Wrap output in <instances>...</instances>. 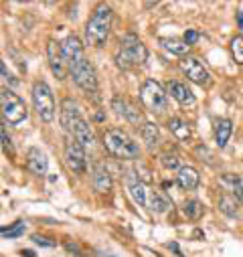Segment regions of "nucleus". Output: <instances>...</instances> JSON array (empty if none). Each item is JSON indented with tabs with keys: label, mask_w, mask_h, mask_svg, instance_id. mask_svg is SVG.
<instances>
[{
	"label": "nucleus",
	"mask_w": 243,
	"mask_h": 257,
	"mask_svg": "<svg viewBox=\"0 0 243 257\" xmlns=\"http://www.w3.org/2000/svg\"><path fill=\"white\" fill-rule=\"evenodd\" d=\"M115 65L119 69H134V67H140L146 63L148 59V51L144 47V43L134 35V33H128L119 39V47L115 51Z\"/></svg>",
	"instance_id": "1"
},
{
	"label": "nucleus",
	"mask_w": 243,
	"mask_h": 257,
	"mask_svg": "<svg viewBox=\"0 0 243 257\" xmlns=\"http://www.w3.org/2000/svg\"><path fill=\"white\" fill-rule=\"evenodd\" d=\"M103 148L107 150V154H111L113 158H119V160L140 158L138 142H134V138H130L124 130H119V127H111V130H107L103 134Z\"/></svg>",
	"instance_id": "2"
},
{
	"label": "nucleus",
	"mask_w": 243,
	"mask_h": 257,
	"mask_svg": "<svg viewBox=\"0 0 243 257\" xmlns=\"http://www.w3.org/2000/svg\"><path fill=\"white\" fill-rule=\"evenodd\" d=\"M111 9L107 5H99L93 15L89 17L87 25H85V41L87 45L99 49L105 45L107 37H109V31H111Z\"/></svg>",
	"instance_id": "3"
},
{
	"label": "nucleus",
	"mask_w": 243,
	"mask_h": 257,
	"mask_svg": "<svg viewBox=\"0 0 243 257\" xmlns=\"http://www.w3.org/2000/svg\"><path fill=\"white\" fill-rule=\"evenodd\" d=\"M0 107H3L5 121L11 125H19L29 117V109H27L25 101L9 87H5L0 91Z\"/></svg>",
	"instance_id": "4"
},
{
	"label": "nucleus",
	"mask_w": 243,
	"mask_h": 257,
	"mask_svg": "<svg viewBox=\"0 0 243 257\" xmlns=\"http://www.w3.org/2000/svg\"><path fill=\"white\" fill-rule=\"evenodd\" d=\"M140 101L152 113H162L168 107V95L162 85L154 79H146L140 87Z\"/></svg>",
	"instance_id": "5"
},
{
	"label": "nucleus",
	"mask_w": 243,
	"mask_h": 257,
	"mask_svg": "<svg viewBox=\"0 0 243 257\" xmlns=\"http://www.w3.org/2000/svg\"><path fill=\"white\" fill-rule=\"evenodd\" d=\"M33 105L43 121H53L55 119V97L51 87L45 81H37L33 85Z\"/></svg>",
	"instance_id": "6"
},
{
	"label": "nucleus",
	"mask_w": 243,
	"mask_h": 257,
	"mask_svg": "<svg viewBox=\"0 0 243 257\" xmlns=\"http://www.w3.org/2000/svg\"><path fill=\"white\" fill-rule=\"evenodd\" d=\"M69 73L73 75V81L89 95L97 93V75H95V69L93 65L87 61V57L79 59L77 63H73V65L69 67Z\"/></svg>",
	"instance_id": "7"
},
{
	"label": "nucleus",
	"mask_w": 243,
	"mask_h": 257,
	"mask_svg": "<svg viewBox=\"0 0 243 257\" xmlns=\"http://www.w3.org/2000/svg\"><path fill=\"white\" fill-rule=\"evenodd\" d=\"M180 69H182V73L187 75V79H191L193 83H197L201 87H209L213 83L211 73L207 71V67L197 57H185L180 61Z\"/></svg>",
	"instance_id": "8"
},
{
	"label": "nucleus",
	"mask_w": 243,
	"mask_h": 257,
	"mask_svg": "<svg viewBox=\"0 0 243 257\" xmlns=\"http://www.w3.org/2000/svg\"><path fill=\"white\" fill-rule=\"evenodd\" d=\"M63 158H65V164L69 166L71 172L75 174H83L87 170V156H85V148L75 142L73 138H69L65 142V150H63Z\"/></svg>",
	"instance_id": "9"
},
{
	"label": "nucleus",
	"mask_w": 243,
	"mask_h": 257,
	"mask_svg": "<svg viewBox=\"0 0 243 257\" xmlns=\"http://www.w3.org/2000/svg\"><path fill=\"white\" fill-rule=\"evenodd\" d=\"M47 57H49V67L53 71V75L57 79H65L69 65H67V59L63 53V47H61L57 41H49L47 45Z\"/></svg>",
	"instance_id": "10"
},
{
	"label": "nucleus",
	"mask_w": 243,
	"mask_h": 257,
	"mask_svg": "<svg viewBox=\"0 0 243 257\" xmlns=\"http://www.w3.org/2000/svg\"><path fill=\"white\" fill-rule=\"evenodd\" d=\"M111 107L115 109V113H117V115L126 117L130 123H140V121H142V113H140V111H138V107H136L130 99H126V97L115 95V97L111 99Z\"/></svg>",
	"instance_id": "11"
},
{
	"label": "nucleus",
	"mask_w": 243,
	"mask_h": 257,
	"mask_svg": "<svg viewBox=\"0 0 243 257\" xmlns=\"http://www.w3.org/2000/svg\"><path fill=\"white\" fill-rule=\"evenodd\" d=\"M168 93L180 103V105H185V107H191V105H195L197 103V99H195V93L187 87V83H180V81H170L168 83Z\"/></svg>",
	"instance_id": "12"
},
{
	"label": "nucleus",
	"mask_w": 243,
	"mask_h": 257,
	"mask_svg": "<svg viewBox=\"0 0 243 257\" xmlns=\"http://www.w3.org/2000/svg\"><path fill=\"white\" fill-rule=\"evenodd\" d=\"M81 117L79 113V105L71 99V97H65L63 101H61V123H63V127L67 132H71L73 123Z\"/></svg>",
	"instance_id": "13"
},
{
	"label": "nucleus",
	"mask_w": 243,
	"mask_h": 257,
	"mask_svg": "<svg viewBox=\"0 0 243 257\" xmlns=\"http://www.w3.org/2000/svg\"><path fill=\"white\" fill-rule=\"evenodd\" d=\"M27 168L35 174V176H45L47 174V156L41 148H29L27 152Z\"/></svg>",
	"instance_id": "14"
},
{
	"label": "nucleus",
	"mask_w": 243,
	"mask_h": 257,
	"mask_svg": "<svg viewBox=\"0 0 243 257\" xmlns=\"http://www.w3.org/2000/svg\"><path fill=\"white\" fill-rule=\"evenodd\" d=\"M63 53H65V59H67V65L71 67L73 63H77L79 59H83L85 57V51H83V45H81V41L75 37V35H69L65 41H63Z\"/></svg>",
	"instance_id": "15"
},
{
	"label": "nucleus",
	"mask_w": 243,
	"mask_h": 257,
	"mask_svg": "<svg viewBox=\"0 0 243 257\" xmlns=\"http://www.w3.org/2000/svg\"><path fill=\"white\" fill-rule=\"evenodd\" d=\"M91 182H93V188L99 192V195H105V192L111 190V174H109V170H107L101 162L93 166Z\"/></svg>",
	"instance_id": "16"
},
{
	"label": "nucleus",
	"mask_w": 243,
	"mask_h": 257,
	"mask_svg": "<svg viewBox=\"0 0 243 257\" xmlns=\"http://www.w3.org/2000/svg\"><path fill=\"white\" fill-rule=\"evenodd\" d=\"M71 138H73L75 142H79L83 148H89V146L93 144V132H91L89 123H87L83 117H79V119L73 123V127H71Z\"/></svg>",
	"instance_id": "17"
},
{
	"label": "nucleus",
	"mask_w": 243,
	"mask_h": 257,
	"mask_svg": "<svg viewBox=\"0 0 243 257\" xmlns=\"http://www.w3.org/2000/svg\"><path fill=\"white\" fill-rule=\"evenodd\" d=\"M176 182H178L180 188H185V190H195L201 182V176L193 166H182L176 174Z\"/></svg>",
	"instance_id": "18"
},
{
	"label": "nucleus",
	"mask_w": 243,
	"mask_h": 257,
	"mask_svg": "<svg viewBox=\"0 0 243 257\" xmlns=\"http://www.w3.org/2000/svg\"><path fill=\"white\" fill-rule=\"evenodd\" d=\"M219 184L229 192V195H233L239 203H243V180L239 174H223L219 178Z\"/></svg>",
	"instance_id": "19"
},
{
	"label": "nucleus",
	"mask_w": 243,
	"mask_h": 257,
	"mask_svg": "<svg viewBox=\"0 0 243 257\" xmlns=\"http://www.w3.org/2000/svg\"><path fill=\"white\" fill-rule=\"evenodd\" d=\"M231 134H233V121L227 119V117H219L215 121V142H217V146L225 148Z\"/></svg>",
	"instance_id": "20"
},
{
	"label": "nucleus",
	"mask_w": 243,
	"mask_h": 257,
	"mask_svg": "<svg viewBox=\"0 0 243 257\" xmlns=\"http://www.w3.org/2000/svg\"><path fill=\"white\" fill-rule=\"evenodd\" d=\"M128 192H130V197L132 201L138 205V207H146L148 205V190H146V184L140 180V178H132L130 184H128Z\"/></svg>",
	"instance_id": "21"
},
{
	"label": "nucleus",
	"mask_w": 243,
	"mask_h": 257,
	"mask_svg": "<svg viewBox=\"0 0 243 257\" xmlns=\"http://www.w3.org/2000/svg\"><path fill=\"white\" fill-rule=\"evenodd\" d=\"M160 45L168 51V53H172V55H178V57H182L185 59V55L191 51V47L185 43V39H160Z\"/></svg>",
	"instance_id": "22"
},
{
	"label": "nucleus",
	"mask_w": 243,
	"mask_h": 257,
	"mask_svg": "<svg viewBox=\"0 0 243 257\" xmlns=\"http://www.w3.org/2000/svg\"><path fill=\"white\" fill-rule=\"evenodd\" d=\"M168 130L178 140H189L191 138V125L185 119H180V117H170L168 119Z\"/></svg>",
	"instance_id": "23"
},
{
	"label": "nucleus",
	"mask_w": 243,
	"mask_h": 257,
	"mask_svg": "<svg viewBox=\"0 0 243 257\" xmlns=\"http://www.w3.org/2000/svg\"><path fill=\"white\" fill-rule=\"evenodd\" d=\"M140 134H142V140H144L150 148H154V146L160 142V132H158V125H156L154 121H144L142 127H140Z\"/></svg>",
	"instance_id": "24"
},
{
	"label": "nucleus",
	"mask_w": 243,
	"mask_h": 257,
	"mask_svg": "<svg viewBox=\"0 0 243 257\" xmlns=\"http://www.w3.org/2000/svg\"><path fill=\"white\" fill-rule=\"evenodd\" d=\"M182 213H185V217L191 221H199L205 215V205L197 199H189V201H185V205H182Z\"/></svg>",
	"instance_id": "25"
},
{
	"label": "nucleus",
	"mask_w": 243,
	"mask_h": 257,
	"mask_svg": "<svg viewBox=\"0 0 243 257\" xmlns=\"http://www.w3.org/2000/svg\"><path fill=\"white\" fill-rule=\"evenodd\" d=\"M148 207H150V211L162 215V213H166L172 205H170V201H168L166 197L160 195V192H150V197H148Z\"/></svg>",
	"instance_id": "26"
},
{
	"label": "nucleus",
	"mask_w": 243,
	"mask_h": 257,
	"mask_svg": "<svg viewBox=\"0 0 243 257\" xmlns=\"http://www.w3.org/2000/svg\"><path fill=\"white\" fill-rule=\"evenodd\" d=\"M219 211L225 213L227 217H237V199L229 192H223L219 197Z\"/></svg>",
	"instance_id": "27"
},
{
	"label": "nucleus",
	"mask_w": 243,
	"mask_h": 257,
	"mask_svg": "<svg viewBox=\"0 0 243 257\" xmlns=\"http://www.w3.org/2000/svg\"><path fill=\"white\" fill-rule=\"evenodd\" d=\"M229 51H231V57L237 65H243V35H237L231 39L229 43Z\"/></svg>",
	"instance_id": "28"
},
{
	"label": "nucleus",
	"mask_w": 243,
	"mask_h": 257,
	"mask_svg": "<svg viewBox=\"0 0 243 257\" xmlns=\"http://www.w3.org/2000/svg\"><path fill=\"white\" fill-rule=\"evenodd\" d=\"M160 162H162V166L166 168V170H180L182 166H180V158H178V154H174V152H164V154H160Z\"/></svg>",
	"instance_id": "29"
},
{
	"label": "nucleus",
	"mask_w": 243,
	"mask_h": 257,
	"mask_svg": "<svg viewBox=\"0 0 243 257\" xmlns=\"http://www.w3.org/2000/svg\"><path fill=\"white\" fill-rule=\"evenodd\" d=\"M3 237L5 239H15V237H21L23 233H25V223L23 221H17V223H13L11 227H5L3 231Z\"/></svg>",
	"instance_id": "30"
},
{
	"label": "nucleus",
	"mask_w": 243,
	"mask_h": 257,
	"mask_svg": "<svg viewBox=\"0 0 243 257\" xmlns=\"http://www.w3.org/2000/svg\"><path fill=\"white\" fill-rule=\"evenodd\" d=\"M0 136H3V148H5V154L13 156V154H15V148H13L11 136L7 134V125H3V130H0Z\"/></svg>",
	"instance_id": "31"
},
{
	"label": "nucleus",
	"mask_w": 243,
	"mask_h": 257,
	"mask_svg": "<svg viewBox=\"0 0 243 257\" xmlns=\"http://www.w3.org/2000/svg\"><path fill=\"white\" fill-rule=\"evenodd\" d=\"M195 154L201 158V160H205L207 164H213V154H211V150L207 148V146H203V144H199L197 148H195Z\"/></svg>",
	"instance_id": "32"
},
{
	"label": "nucleus",
	"mask_w": 243,
	"mask_h": 257,
	"mask_svg": "<svg viewBox=\"0 0 243 257\" xmlns=\"http://www.w3.org/2000/svg\"><path fill=\"white\" fill-rule=\"evenodd\" d=\"M0 71H3V79H5V81H9L11 85H19V79H17V77L7 69V63H5V61L0 63Z\"/></svg>",
	"instance_id": "33"
},
{
	"label": "nucleus",
	"mask_w": 243,
	"mask_h": 257,
	"mask_svg": "<svg viewBox=\"0 0 243 257\" xmlns=\"http://www.w3.org/2000/svg\"><path fill=\"white\" fill-rule=\"evenodd\" d=\"M33 241L37 243V245H41V247H55L57 243L53 241V239H49V237H45V235H33Z\"/></svg>",
	"instance_id": "34"
},
{
	"label": "nucleus",
	"mask_w": 243,
	"mask_h": 257,
	"mask_svg": "<svg viewBox=\"0 0 243 257\" xmlns=\"http://www.w3.org/2000/svg\"><path fill=\"white\" fill-rule=\"evenodd\" d=\"M197 41H199V33H197V31H187V33H185V43H187L189 47H193Z\"/></svg>",
	"instance_id": "35"
},
{
	"label": "nucleus",
	"mask_w": 243,
	"mask_h": 257,
	"mask_svg": "<svg viewBox=\"0 0 243 257\" xmlns=\"http://www.w3.org/2000/svg\"><path fill=\"white\" fill-rule=\"evenodd\" d=\"M65 249H67V251H75V253H77V257H81V251H79L77 243H71V241H67V243H65Z\"/></svg>",
	"instance_id": "36"
},
{
	"label": "nucleus",
	"mask_w": 243,
	"mask_h": 257,
	"mask_svg": "<svg viewBox=\"0 0 243 257\" xmlns=\"http://www.w3.org/2000/svg\"><path fill=\"white\" fill-rule=\"evenodd\" d=\"M237 27L243 31V9H241V11H237Z\"/></svg>",
	"instance_id": "37"
},
{
	"label": "nucleus",
	"mask_w": 243,
	"mask_h": 257,
	"mask_svg": "<svg viewBox=\"0 0 243 257\" xmlns=\"http://www.w3.org/2000/svg\"><path fill=\"white\" fill-rule=\"evenodd\" d=\"M21 255H23V257H35V253H33L31 249H23V251H21Z\"/></svg>",
	"instance_id": "38"
}]
</instances>
